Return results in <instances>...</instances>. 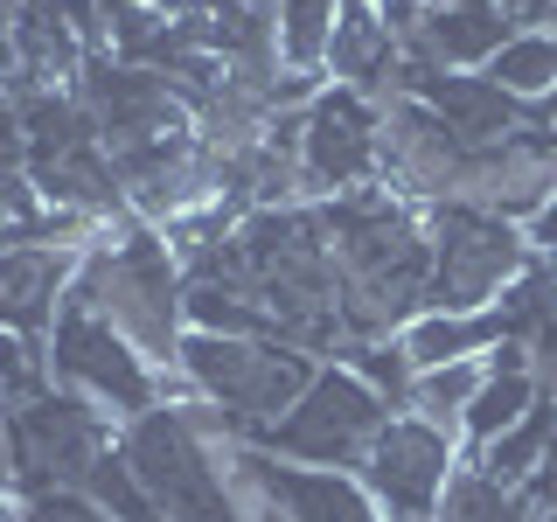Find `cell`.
Returning <instances> with one entry per match:
<instances>
[{"label": "cell", "instance_id": "1", "mask_svg": "<svg viewBox=\"0 0 557 522\" xmlns=\"http://www.w3.org/2000/svg\"><path fill=\"white\" fill-rule=\"evenodd\" d=\"M70 293L84 307H98L153 370H174V356L188 341V272L174 265L168 237L153 223H139L133 209L98 223L77 258V286Z\"/></svg>", "mask_w": 557, "mask_h": 522}, {"label": "cell", "instance_id": "2", "mask_svg": "<svg viewBox=\"0 0 557 522\" xmlns=\"http://www.w3.org/2000/svg\"><path fill=\"white\" fill-rule=\"evenodd\" d=\"M237 446L196 439L174 405H153L147 418L119 425V452L133 460L161 522H251V487L237 474Z\"/></svg>", "mask_w": 557, "mask_h": 522}, {"label": "cell", "instance_id": "3", "mask_svg": "<svg viewBox=\"0 0 557 522\" xmlns=\"http://www.w3.org/2000/svg\"><path fill=\"white\" fill-rule=\"evenodd\" d=\"M174 370L196 383V397H209V405H223V411L237 418L244 446H258V439L278 425V418H286V411L307 397V383H313V370H321V362H313L307 348H293V341L202 335V327H188Z\"/></svg>", "mask_w": 557, "mask_h": 522}, {"label": "cell", "instance_id": "4", "mask_svg": "<svg viewBox=\"0 0 557 522\" xmlns=\"http://www.w3.org/2000/svg\"><path fill=\"white\" fill-rule=\"evenodd\" d=\"M49 383L91 397V405L104 418H119V425H133V418H147L161 405V370H153L98 307H84L77 293L63 300L57 327H49Z\"/></svg>", "mask_w": 557, "mask_h": 522}, {"label": "cell", "instance_id": "5", "mask_svg": "<svg viewBox=\"0 0 557 522\" xmlns=\"http://www.w3.org/2000/svg\"><path fill=\"white\" fill-rule=\"evenodd\" d=\"M530 231L509 216H487L467 202L432 209V307L446 313H487L502 293L530 272Z\"/></svg>", "mask_w": 557, "mask_h": 522}, {"label": "cell", "instance_id": "6", "mask_svg": "<svg viewBox=\"0 0 557 522\" xmlns=\"http://www.w3.org/2000/svg\"><path fill=\"white\" fill-rule=\"evenodd\" d=\"M14 418V495H42V487H84V474L119 446V418H104L91 397L49 390L8 405Z\"/></svg>", "mask_w": 557, "mask_h": 522}, {"label": "cell", "instance_id": "7", "mask_svg": "<svg viewBox=\"0 0 557 522\" xmlns=\"http://www.w3.org/2000/svg\"><path fill=\"white\" fill-rule=\"evenodd\" d=\"M383 425H391V405H383L370 383L348 370V362H321L313 383H307V397L278 418L258 446L278 452V460H300V467H348V474H356Z\"/></svg>", "mask_w": 557, "mask_h": 522}, {"label": "cell", "instance_id": "8", "mask_svg": "<svg viewBox=\"0 0 557 522\" xmlns=\"http://www.w3.org/2000/svg\"><path fill=\"white\" fill-rule=\"evenodd\" d=\"M300 182L307 202H335L383 182V98L321 84V98L300 112Z\"/></svg>", "mask_w": 557, "mask_h": 522}, {"label": "cell", "instance_id": "9", "mask_svg": "<svg viewBox=\"0 0 557 522\" xmlns=\"http://www.w3.org/2000/svg\"><path fill=\"white\" fill-rule=\"evenodd\" d=\"M460 467H467V446L453 439V432L425 425V418H411V411H391V425L370 439L356 474L391 522H440V501H446V487H453Z\"/></svg>", "mask_w": 557, "mask_h": 522}, {"label": "cell", "instance_id": "10", "mask_svg": "<svg viewBox=\"0 0 557 522\" xmlns=\"http://www.w3.org/2000/svg\"><path fill=\"white\" fill-rule=\"evenodd\" d=\"M467 139L418 98H383V188H397L418 209H440L460 196Z\"/></svg>", "mask_w": 557, "mask_h": 522}, {"label": "cell", "instance_id": "11", "mask_svg": "<svg viewBox=\"0 0 557 522\" xmlns=\"http://www.w3.org/2000/svg\"><path fill=\"white\" fill-rule=\"evenodd\" d=\"M557 196V139L536 126H516L509 139L495 147H467V167H460V196L467 209H487V216H509V223H530L536 209Z\"/></svg>", "mask_w": 557, "mask_h": 522}, {"label": "cell", "instance_id": "12", "mask_svg": "<svg viewBox=\"0 0 557 522\" xmlns=\"http://www.w3.org/2000/svg\"><path fill=\"white\" fill-rule=\"evenodd\" d=\"M237 474L286 522H391L376 509V495L362 487V474H348V467H300L265 446H237Z\"/></svg>", "mask_w": 557, "mask_h": 522}, {"label": "cell", "instance_id": "13", "mask_svg": "<svg viewBox=\"0 0 557 522\" xmlns=\"http://www.w3.org/2000/svg\"><path fill=\"white\" fill-rule=\"evenodd\" d=\"M84 244H8L0 251V327L49 348V327L77 286Z\"/></svg>", "mask_w": 557, "mask_h": 522}, {"label": "cell", "instance_id": "14", "mask_svg": "<svg viewBox=\"0 0 557 522\" xmlns=\"http://www.w3.org/2000/svg\"><path fill=\"white\" fill-rule=\"evenodd\" d=\"M509 35H516V22L502 0H440L425 14V28L405 42V57H418L425 70H446V77H481L502 57Z\"/></svg>", "mask_w": 557, "mask_h": 522}, {"label": "cell", "instance_id": "15", "mask_svg": "<svg viewBox=\"0 0 557 522\" xmlns=\"http://www.w3.org/2000/svg\"><path fill=\"white\" fill-rule=\"evenodd\" d=\"M536 397H544V376H536V362H530V341H502L495 356H487V376H481L474 405H467L460 446L467 452L495 446L509 425H522V418L536 411Z\"/></svg>", "mask_w": 557, "mask_h": 522}, {"label": "cell", "instance_id": "16", "mask_svg": "<svg viewBox=\"0 0 557 522\" xmlns=\"http://www.w3.org/2000/svg\"><path fill=\"white\" fill-rule=\"evenodd\" d=\"M405 63V42L391 35V22L376 14V0H342L335 22V57H327V84H348V91L383 98Z\"/></svg>", "mask_w": 557, "mask_h": 522}, {"label": "cell", "instance_id": "17", "mask_svg": "<svg viewBox=\"0 0 557 522\" xmlns=\"http://www.w3.org/2000/svg\"><path fill=\"white\" fill-rule=\"evenodd\" d=\"M509 341L502 335V313H446V307H425L418 321L397 335V348H405L411 370H446V362H481L495 356V348Z\"/></svg>", "mask_w": 557, "mask_h": 522}, {"label": "cell", "instance_id": "18", "mask_svg": "<svg viewBox=\"0 0 557 522\" xmlns=\"http://www.w3.org/2000/svg\"><path fill=\"white\" fill-rule=\"evenodd\" d=\"M335 22H342V0H272L278 70H293V77H327V57H335Z\"/></svg>", "mask_w": 557, "mask_h": 522}, {"label": "cell", "instance_id": "19", "mask_svg": "<svg viewBox=\"0 0 557 522\" xmlns=\"http://www.w3.org/2000/svg\"><path fill=\"white\" fill-rule=\"evenodd\" d=\"M487 84H495L502 98H516L522 112H536L550 91H557V35L544 28H516L509 42H502V57L481 70Z\"/></svg>", "mask_w": 557, "mask_h": 522}, {"label": "cell", "instance_id": "20", "mask_svg": "<svg viewBox=\"0 0 557 522\" xmlns=\"http://www.w3.org/2000/svg\"><path fill=\"white\" fill-rule=\"evenodd\" d=\"M188 327L202 335H251V341H278L265 300H258L244 278H196L188 286Z\"/></svg>", "mask_w": 557, "mask_h": 522}, {"label": "cell", "instance_id": "21", "mask_svg": "<svg viewBox=\"0 0 557 522\" xmlns=\"http://www.w3.org/2000/svg\"><path fill=\"white\" fill-rule=\"evenodd\" d=\"M557 439V390L536 397V411L522 418V425H509L495 446H481V452H467V460L481 467V474H495V481H509V487H530L536 481V467H544V452Z\"/></svg>", "mask_w": 557, "mask_h": 522}, {"label": "cell", "instance_id": "22", "mask_svg": "<svg viewBox=\"0 0 557 522\" xmlns=\"http://www.w3.org/2000/svg\"><path fill=\"white\" fill-rule=\"evenodd\" d=\"M440 522H544V509H536L522 487L495 481V474H481V467L467 460L460 474H453L446 501H440Z\"/></svg>", "mask_w": 557, "mask_h": 522}, {"label": "cell", "instance_id": "23", "mask_svg": "<svg viewBox=\"0 0 557 522\" xmlns=\"http://www.w3.org/2000/svg\"><path fill=\"white\" fill-rule=\"evenodd\" d=\"M481 376H487V356H481V362H446V370H418V376H411V390H405V411L460 439L467 405H474Z\"/></svg>", "mask_w": 557, "mask_h": 522}, {"label": "cell", "instance_id": "24", "mask_svg": "<svg viewBox=\"0 0 557 522\" xmlns=\"http://www.w3.org/2000/svg\"><path fill=\"white\" fill-rule=\"evenodd\" d=\"M495 313H502L509 341H530L544 321H557V258H530V272L495 300Z\"/></svg>", "mask_w": 557, "mask_h": 522}, {"label": "cell", "instance_id": "25", "mask_svg": "<svg viewBox=\"0 0 557 522\" xmlns=\"http://www.w3.org/2000/svg\"><path fill=\"white\" fill-rule=\"evenodd\" d=\"M84 495H91L112 522H161V515H153V501H147V487H139V474H133V460L119 446L104 452L91 474H84Z\"/></svg>", "mask_w": 557, "mask_h": 522}, {"label": "cell", "instance_id": "26", "mask_svg": "<svg viewBox=\"0 0 557 522\" xmlns=\"http://www.w3.org/2000/svg\"><path fill=\"white\" fill-rule=\"evenodd\" d=\"M348 370H356L362 383H370V390L383 397V405H391V411H405V390H411V362H405V348H397V341H362V348H348Z\"/></svg>", "mask_w": 557, "mask_h": 522}, {"label": "cell", "instance_id": "27", "mask_svg": "<svg viewBox=\"0 0 557 522\" xmlns=\"http://www.w3.org/2000/svg\"><path fill=\"white\" fill-rule=\"evenodd\" d=\"M22 509L28 522H112L84 487H42V495H22Z\"/></svg>", "mask_w": 557, "mask_h": 522}, {"label": "cell", "instance_id": "28", "mask_svg": "<svg viewBox=\"0 0 557 522\" xmlns=\"http://www.w3.org/2000/svg\"><path fill=\"white\" fill-rule=\"evenodd\" d=\"M432 8H440V0H376V14L391 22L397 42H411V35L425 28V14H432Z\"/></svg>", "mask_w": 557, "mask_h": 522}, {"label": "cell", "instance_id": "29", "mask_svg": "<svg viewBox=\"0 0 557 522\" xmlns=\"http://www.w3.org/2000/svg\"><path fill=\"white\" fill-rule=\"evenodd\" d=\"M530 362H536V376H544V390H557V321H544L530 335Z\"/></svg>", "mask_w": 557, "mask_h": 522}, {"label": "cell", "instance_id": "30", "mask_svg": "<svg viewBox=\"0 0 557 522\" xmlns=\"http://www.w3.org/2000/svg\"><path fill=\"white\" fill-rule=\"evenodd\" d=\"M522 231H530V251H536V258H557V196L536 209V216L522 223Z\"/></svg>", "mask_w": 557, "mask_h": 522}, {"label": "cell", "instance_id": "31", "mask_svg": "<svg viewBox=\"0 0 557 522\" xmlns=\"http://www.w3.org/2000/svg\"><path fill=\"white\" fill-rule=\"evenodd\" d=\"M522 495H530L536 509H550V501H557V439H550V452H544V467H536V481L522 487Z\"/></svg>", "mask_w": 557, "mask_h": 522}, {"label": "cell", "instance_id": "32", "mask_svg": "<svg viewBox=\"0 0 557 522\" xmlns=\"http://www.w3.org/2000/svg\"><path fill=\"white\" fill-rule=\"evenodd\" d=\"M0 495H14V418L0 405Z\"/></svg>", "mask_w": 557, "mask_h": 522}, {"label": "cell", "instance_id": "33", "mask_svg": "<svg viewBox=\"0 0 557 522\" xmlns=\"http://www.w3.org/2000/svg\"><path fill=\"white\" fill-rule=\"evenodd\" d=\"M536 126H544V133H550V139H557V91H550V98H544V104H536Z\"/></svg>", "mask_w": 557, "mask_h": 522}, {"label": "cell", "instance_id": "34", "mask_svg": "<svg viewBox=\"0 0 557 522\" xmlns=\"http://www.w3.org/2000/svg\"><path fill=\"white\" fill-rule=\"evenodd\" d=\"M0 522H28V509H22V495H0Z\"/></svg>", "mask_w": 557, "mask_h": 522}, {"label": "cell", "instance_id": "35", "mask_svg": "<svg viewBox=\"0 0 557 522\" xmlns=\"http://www.w3.org/2000/svg\"><path fill=\"white\" fill-rule=\"evenodd\" d=\"M544 522H557V501H550V509H544Z\"/></svg>", "mask_w": 557, "mask_h": 522}, {"label": "cell", "instance_id": "36", "mask_svg": "<svg viewBox=\"0 0 557 522\" xmlns=\"http://www.w3.org/2000/svg\"><path fill=\"white\" fill-rule=\"evenodd\" d=\"M0 104H8V91H0Z\"/></svg>", "mask_w": 557, "mask_h": 522}]
</instances>
